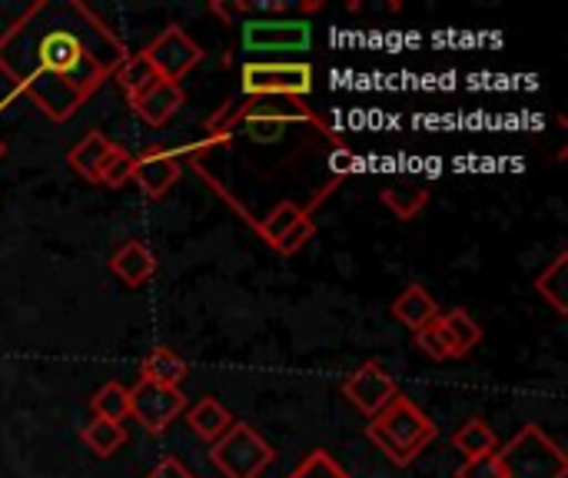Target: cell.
Wrapping results in <instances>:
<instances>
[{
  "instance_id": "cell-32",
  "label": "cell",
  "mask_w": 568,
  "mask_h": 478,
  "mask_svg": "<svg viewBox=\"0 0 568 478\" xmlns=\"http://www.w3.org/2000/svg\"><path fill=\"white\" fill-rule=\"evenodd\" d=\"M146 478H196L180 459H173V456H166V459H160L150 472H146Z\"/></svg>"
},
{
  "instance_id": "cell-14",
  "label": "cell",
  "mask_w": 568,
  "mask_h": 478,
  "mask_svg": "<svg viewBox=\"0 0 568 478\" xmlns=\"http://www.w3.org/2000/svg\"><path fill=\"white\" fill-rule=\"evenodd\" d=\"M183 100H186V93H183V87L180 83H166V80H156L146 93H140L136 100H130V106H133V113L136 116H143V123H150V126H163L180 106H183Z\"/></svg>"
},
{
  "instance_id": "cell-24",
  "label": "cell",
  "mask_w": 568,
  "mask_h": 478,
  "mask_svg": "<svg viewBox=\"0 0 568 478\" xmlns=\"http://www.w3.org/2000/svg\"><path fill=\"white\" fill-rule=\"evenodd\" d=\"M566 266H568V253L562 250L539 276H536V289H539V296L559 313V316H566L568 313V299H566Z\"/></svg>"
},
{
  "instance_id": "cell-17",
  "label": "cell",
  "mask_w": 568,
  "mask_h": 478,
  "mask_svg": "<svg viewBox=\"0 0 568 478\" xmlns=\"http://www.w3.org/2000/svg\"><path fill=\"white\" fill-rule=\"evenodd\" d=\"M379 200L396 220H416L429 203V190L416 180H393L379 190Z\"/></svg>"
},
{
  "instance_id": "cell-20",
  "label": "cell",
  "mask_w": 568,
  "mask_h": 478,
  "mask_svg": "<svg viewBox=\"0 0 568 478\" xmlns=\"http://www.w3.org/2000/svg\"><path fill=\"white\" fill-rule=\"evenodd\" d=\"M110 146H113V143H110L100 130H90V133H83V136L70 146L67 163H70L83 180L97 183V176H100V163L106 160Z\"/></svg>"
},
{
  "instance_id": "cell-30",
  "label": "cell",
  "mask_w": 568,
  "mask_h": 478,
  "mask_svg": "<svg viewBox=\"0 0 568 478\" xmlns=\"http://www.w3.org/2000/svg\"><path fill=\"white\" fill-rule=\"evenodd\" d=\"M456 478H506V476H503L499 456H496V452H489V456H479V459H466V462L456 469Z\"/></svg>"
},
{
  "instance_id": "cell-26",
  "label": "cell",
  "mask_w": 568,
  "mask_h": 478,
  "mask_svg": "<svg viewBox=\"0 0 568 478\" xmlns=\"http://www.w3.org/2000/svg\"><path fill=\"white\" fill-rule=\"evenodd\" d=\"M130 176H133V153H126L123 146L113 143L110 153H106V160L100 163L97 183H100V186H110V190H120V186L130 183Z\"/></svg>"
},
{
  "instance_id": "cell-31",
  "label": "cell",
  "mask_w": 568,
  "mask_h": 478,
  "mask_svg": "<svg viewBox=\"0 0 568 478\" xmlns=\"http://www.w3.org/2000/svg\"><path fill=\"white\" fill-rule=\"evenodd\" d=\"M329 170H333V180H346L356 170V153L349 150V143L329 150Z\"/></svg>"
},
{
  "instance_id": "cell-1",
  "label": "cell",
  "mask_w": 568,
  "mask_h": 478,
  "mask_svg": "<svg viewBox=\"0 0 568 478\" xmlns=\"http://www.w3.org/2000/svg\"><path fill=\"white\" fill-rule=\"evenodd\" d=\"M126 43L83 0H37L0 33V73L67 123L126 60Z\"/></svg>"
},
{
  "instance_id": "cell-22",
  "label": "cell",
  "mask_w": 568,
  "mask_h": 478,
  "mask_svg": "<svg viewBox=\"0 0 568 478\" xmlns=\"http://www.w3.org/2000/svg\"><path fill=\"white\" fill-rule=\"evenodd\" d=\"M83 446L97 456V459H110L123 443H126V426L123 423H106V419H90L80 429Z\"/></svg>"
},
{
  "instance_id": "cell-33",
  "label": "cell",
  "mask_w": 568,
  "mask_h": 478,
  "mask_svg": "<svg viewBox=\"0 0 568 478\" xmlns=\"http://www.w3.org/2000/svg\"><path fill=\"white\" fill-rule=\"evenodd\" d=\"M3 153H7V143L0 140V160H3Z\"/></svg>"
},
{
  "instance_id": "cell-12",
  "label": "cell",
  "mask_w": 568,
  "mask_h": 478,
  "mask_svg": "<svg viewBox=\"0 0 568 478\" xmlns=\"http://www.w3.org/2000/svg\"><path fill=\"white\" fill-rule=\"evenodd\" d=\"M343 180H333V183H326L313 200H310V206H300V203H293V200H283V203H276L266 216H260V220H253V230H256V236L266 243V246H276L300 220H306V216H313V210L339 186Z\"/></svg>"
},
{
  "instance_id": "cell-25",
  "label": "cell",
  "mask_w": 568,
  "mask_h": 478,
  "mask_svg": "<svg viewBox=\"0 0 568 478\" xmlns=\"http://www.w3.org/2000/svg\"><path fill=\"white\" fill-rule=\"evenodd\" d=\"M90 409H93V419L123 423L130 416V389L120 383H106L90 396Z\"/></svg>"
},
{
  "instance_id": "cell-16",
  "label": "cell",
  "mask_w": 568,
  "mask_h": 478,
  "mask_svg": "<svg viewBox=\"0 0 568 478\" xmlns=\"http://www.w3.org/2000/svg\"><path fill=\"white\" fill-rule=\"evenodd\" d=\"M236 419L230 416V409L216 399V396H203L193 409H186V426L193 429L196 439L203 443H216L220 436H226V429L233 426Z\"/></svg>"
},
{
  "instance_id": "cell-10",
  "label": "cell",
  "mask_w": 568,
  "mask_h": 478,
  "mask_svg": "<svg viewBox=\"0 0 568 478\" xmlns=\"http://www.w3.org/2000/svg\"><path fill=\"white\" fill-rule=\"evenodd\" d=\"M183 413H186V396H183V389L156 386V383H146V379H140V383L130 389V416H133L150 436L166 433L170 423L180 419Z\"/></svg>"
},
{
  "instance_id": "cell-4",
  "label": "cell",
  "mask_w": 568,
  "mask_h": 478,
  "mask_svg": "<svg viewBox=\"0 0 568 478\" xmlns=\"http://www.w3.org/2000/svg\"><path fill=\"white\" fill-rule=\"evenodd\" d=\"M506 478H566L568 459L562 446L542 426H523L499 452Z\"/></svg>"
},
{
  "instance_id": "cell-19",
  "label": "cell",
  "mask_w": 568,
  "mask_h": 478,
  "mask_svg": "<svg viewBox=\"0 0 568 478\" xmlns=\"http://www.w3.org/2000/svg\"><path fill=\"white\" fill-rule=\"evenodd\" d=\"M439 326L446 333V343H449V356L453 359H463L469 356L479 339H483V326L466 313V309H449V313H439Z\"/></svg>"
},
{
  "instance_id": "cell-29",
  "label": "cell",
  "mask_w": 568,
  "mask_h": 478,
  "mask_svg": "<svg viewBox=\"0 0 568 478\" xmlns=\"http://www.w3.org/2000/svg\"><path fill=\"white\" fill-rule=\"evenodd\" d=\"M313 236H316V220H313V216H306V220H300V223H296V226H293V230H290V233L273 246V250H276L280 256H293V253H300Z\"/></svg>"
},
{
  "instance_id": "cell-23",
  "label": "cell",
  "mask_w": 568,
  "mask_h": 478,
  "mask_svg": "<svg viewBox=\"0 0 568 478\" xmlns=\"http://www.w3.org/2000/svg\"><path fill=\"white\" fill-rule=\"evenodd\" d=\"M116 83L123 87V93H126V100H136L140 93H146L160 77H156V70H153V63L146 60V53H126V60L116 67Z\"/></svg>"
},
{
  "instance_id": "cell-6",
  "label": "cell",
  "mask_w": 568,
  "mask_h": 478,
  "mask_svg": "<svg viewBox=\"0 0 568 478\" xmlns=\"http://www.w3.org/2000/svg\"><path fill=\"white\" fill-rule=\"evenodd\" d=\"M243 96H296L306 100L316 87L313 63L306 60H246L240 67Z\"/></svg>"
},
{
  "instance_id": "cell-15",
  "label": "cell",
  "mask_w": 568,
  "mask_h": 478,
  "mask_svg": "<svg viewBox=\"0 0 568 478\" xmlns=\"http://www.w3.org/2000/svg\"><path fill=\"white\" fill-rule=\"evenodd\" d=\"M110 269H113L116 279H123L130 289H136V286H143V283L153 279V273H156V256H153V250H150L146 243L126 240V243L110 256Z\"/></svg>"
},
{
  "instance_id": "cell-3",
  "label": "cell",
  "mask_w": 568,
  "mask_h": 478,
  "mask_svg": "<svg viewBox=\"0 0 568 478\" xmlns=\"http://www.w3.org/2000/svg\"><path fill=\"white\" fill-rule=\"evenodd\" d=\"M366 439L393 462L409 466L419 459V452L436 439V423L406 396H396L379 416L369 419Z\"/></svg>"
},
{
  "instance_id": "cell-13",
  "label": "cell",
  "mask_w": 568,
  "mask_h": 478,
  "mask_svg": "<svg viewBox=\"0 0 568 478\" xmlns=\"http://www.w3.org/2000/svg\"><path fill=\"white\" fill-rule=\"evenodd\" d=\"M439 303H436V296L423 286V283H409L396 299H393V316H396V323H403L406 329H413V333H419V329H426L429 323H436L439 319Z\"/></svg>"
},
{
  "instance_id": "cell-18",
  "label": "cell",
  "mask_w": 568,
  "mask_h": 478,
  "mask_svg": "<svg viewBox=\"0 0 568 478\" xmlns=\"http://www.w3.org/2000/svg\"><path fill=\"white\" fill-rule=\"evenodd\" d=\"M190 366L180 353H173L170 346H156L146 353V359L140 363V379L146 383H156V386H170V389H180V383L186 379Z\"/></svg>"
},
{
  "instance_id": "cell-28",
  "label": "cell",
  "mask_w": 568,
  "mask_h": 478,
  "mask_svg": "<svg viewBox=\"0 0 568 478\" xmlns=\"http://www.w3.org/2000/svg\"><path fill=\"white\" fill-rule=\"evenodd\" d=\"M416 346H419V353H426V356H429V359H436V363L453 359V356H449V343H446V333H443L439 319L416 333Z\"/></svg>"
},
{
  "instance_id": "cell-11",
  "label": "cell",
  "mask_w": 568,
  "mask_h": 478,
  "mask_svg": "<svg viewBox=\"0 0 568 478\" xmlns=\"http://www.w3.org/2000/svg\"><path fill=\"white\" fill-rule=\"evenodd\" d=\"M180 170H183L180 150L163 146V143H153V146H146L143 153L133 156V176H130V183H136L143 196L160 200L180 180Z\"/></svg>"
},
{
  "instance_id": "cell-5",
  "label": "cell",
  "mask_w": 568,
  "mask_h": 478,
  "mask_svg": "<svg viewBox=\"0 0 568 478\" xmlns=\"http://www.w3.org/2000/svg\"><path fill=\"white\" fill-rule=\"evenodd\" d=\"M273 456V446L250 423H233L226 436L210 446V462L223 478H260L270 469Z\"/></svg>"
},
{
  "instance_id": "cell-2",
  "label": "cell",
  "mask_w": 568,
  "mask_h": 478,
  "mask_svg": "<svg viewBox=\"0 0 568 478\" xmlns=\"http://www.w3.org/2000/svg\"><path fill=\"white\" fill-rule=\"evenodd\" d=\"M316 126L333 146H343L346 140L306 103L296 96H243L240 103H223L210 120H206V136H236L246 133L256 143H270L280 136L286 126Z\"/></svg>"
},
{
  "instance_id": "cell-8",
  "label": "cell",
  "mask_w": 568,
  "mask_h": 478,
  "mask_svg": "<svg viewBox=\"0 0 568 478\" xmlns=\"http://www.w3.org/2000/svg\"><path fill=\"white\" fill-rule=\"evenodd\" d=\"M146 60L153 63L156 77L166 80V83H180L200 60H203V47L180 27V23H170L163 27L146 47H143Z\"/></svg>"
},
{
  "instance_id": "cell-21",
  "label": "cell",
  "mask_w": 568,
  "mask_h": 478,
  "mask_svg": "<svg viewBox=\"0 0 568 478\" xmlns=\"http://www.w3.org/2000/svg\"><path fill=\"white\" fill-rule=\"evenodd\" d=\"M453 449L463 456V459H479V456H489V452H499V436L493 433V426L479 416L466 419L456 433H453Z\"/></svg>"
},
{
  "instance_id": "cell-9",
  "label": "cell",
  "mask_w": 568,
  "mask_h": 478,
  "mask_svg": "<svg viewBox=\"0 0 568 478\" xmlns=\"http://www.w3.org/2000/svg\"><path fill=\"white\" fill-rule=\"evenodd\" d=\"M343 396L363 413V416H379L399 393V383L379 359H366L343 379Z\"/></svg>"
},
{
  "instance_id": "cell-7",
  "label": "cell",
  "mask_w": 568,
  "mask_h": 478,
  "mask_svg": "<svg viewBox=\"0 0 568 478\" xmlns=\"http://www.w3.org/2000/svg\"><path fill=\"white\" fill-rule=\"evenodd\" d=\"M243 50L256 57L263 53H306L313 43V23L306 17H250L240 23Z\"/></svg>"
},
{
  "instance_id": "cell-27",
  "label": "cell",
  "mask_w": 568,
  "mask_h": 478,
  "mask_svg": "<svg viewBox=\"0 0 568 478\" xmlns=\"http://www.w3.org/2000/svg\"><path fill=\"white\" fill-rule=\"evenodd\" d=\"M286 478H353L326 449H313Z\"/></svg>"
}]
</instances>
